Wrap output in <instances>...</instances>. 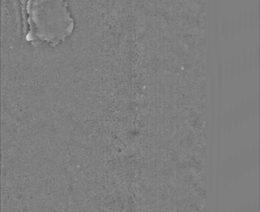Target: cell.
Returning a JSON list of instances; mask_svg holds the SVG:
<instances>
[{
	"instance_id": "1",
	"label": "cell",
	"mask_w": 260,
	"mask_h": 212,
	"mask_svg": "<svg viewBox=\"0 0 260 212\" xmlns=\"http://www.w3.org/2000/svg\"><path fill=\"white\" fill-rule=\"evenodd\" d=\"M64 0H28L27 42H45L57 46L72 35L75 21Z\"/></svg>"
}]
</instances>
